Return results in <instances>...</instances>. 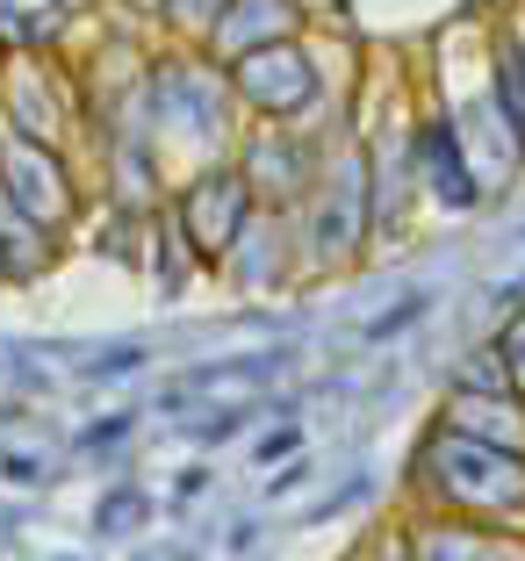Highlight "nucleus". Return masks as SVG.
I'll return each instance as SVG.
<instances>
[{
  "mask_svg": "<svg viewBox=\"0 0 525 561\" xmlns=\"http://www.w3.org/2000/svg\"><path fill=\"white\" fill-rule=\"evenodd\" d=\"M411 496L425 512L482 518V526H525V454L432 425L411 454Z\"/></svg>",
  "mask_w": 525,
  "mask_h": 561,
  "instance_id": "obj_1",
  "label": "nucleus"
},
{
  "mask_svg": "<svg viewBox=\"0 0 525 561\" xmlns=\"http://www.w3.org/2000/svg\"><path fill=\"white\" fill-rule=\"evenodd\" d=\"M296 238H303V274H345L375 245V187H367V145L331 137L317 181L296 202Z\"/></svg>",
  "mask_w": 525,
  "mask_h": 561,
  "instance_id": "obj_2",
  "label": "nucleus"
},
{
  "mask_svg": "<svg viewBox=\"0 0 525 561\" xmlns=\"http://www.w3.org/2000/svg\"><path fill=\"white\" fill-rule=\"evenodd\" d=\"M145 116H151V145L159 137H181L195 151H224L238 145V94H230L224 66H202V58H159L145 66Z\"/></svg>",
  "mask_w": 525,
  "mask_h": 561,
  "instance_id": "obj_3",
  "label": "nucleus"
},
{
  "mask_svg": "<svg viewBox=\"0 0 525 561\" xmlns=\"http://www.w3.org/2000/svg\"><path fill=\"white\" fill-rule=\"evenodd\" d=\"M252 209H260V195H252V181L238 173V159H202L195 173L181 181V195H173V231H181L187 260L195 266H224V252L238 245V231L252 224Z\"/></svg>",
  "mask_w": 525,
  "mask_h": 561,
  "instance_id": "obj_4",
  "label": "nucleus"
},
{
  "mask_svg": "<svg viewBox=\"0 0 525 561\" xmlns=\"http://www.w3.org/2000/svg\"><path fill=\"white\" fill-rule=\"evenodd\" d=\"M230 94L238 108L260 123H303L324 101V66H317V50L303 36H281V44H260L246 58H230Z\"/></svg>",
  "mask_w": 525,
  "mask_h": 561,
  "instance_id": "obj_5",
  "label": "nucleus"
},
{
  "mask_svg": "<svg viewBox=\"0 0 525 561\" xmlns=\"http://www.w3.org/2000/svg\"><path fill=\"white\" fill-rule=\"evenodd\" d=\"M0 202L22 209L30 224H44V231H66L72 209H80V181L58 159V145H36V137L0 123Z\"/></svg>",
  "mask_w": 525,
  "mask_h": 561,
  "instance_id": "obj_6",
  "label": "nucleus"
},
{
  "mask_svg": "<svg viewBox=\"0 0 525 561\" xmlns=\"http://www.w3.org/2000/svg\"><path fill=\"white\" fill-rule=\"evenodd\" d=\"M411 165H418V195L446 216L482 209V195H490L476 151H468V130H460L446 108H425V116L411 123Z\"/></svg>",
  "mask_w": 525,
  "mask_h": 561,
  "instance_id": "obj_7",
  "label": "nucleus"
},
{
  "mask_svg": "<svg viewBox=\"0 0 525 561\" xmlns=\"http://www.w3.org/2000/svg\"><path fill=\"white\" fill-rule=\"evenodd\" d=\"M317 165H324V151L303 123H260L252 137H238V173L252 181L266 209H296L303 187L317 181Z\"/></svg>",
  "mask_w": 525,
  "mask_h": 561,
  "instance_id": "obj_8",
  "label": "nucleus"
},
{
  "mask_svg": "<svg viewBox=\"0 0 525 561\" xmlns=\"http://www.w3.org/2000/svg\"><path fill=\"white\" fill-rule=\"evenodd\" d=\"M216 274L238 288V296H281L288 280L303 274V238H296V209H252V224L238 231V245L224 252Z\"/></svg>",
  "mask_w": 525,
  "mask_h": 561,
  "instance_id": "obj_9",
  "label": "nucleus"
},
{
  "mask_svg": "<svg viewBox=\"0 0 525 561\" xmlns=\"http://www.w3.org/2000/svg\"><path fill=\"white\" fill-rule=\"evenodd\" d=\"M403 547H411V561H525V526H482V518L418 504L403 518Z\"/></svg>",
  "mask_w": 525,
  "mask_h": 561,
  "instance_id": "obj_10",
  "label": "nucleus"
},
{
  "mask_svg": "<svg viewBox=\"0 0 525 561\" xmlns=\"http://www.w3.org/2000/svg\"><path fill=\"white\" fill-rule=\"evenodd\" d=\"M288 360H296L288 346H274V353H230V360H202V367H187L173 389H159V411H187V397L260 403V397H266V381L288 375Z\"/></svg>",
  "mask_w": 525,
  "mask_h": 561,
  "instance_id": "obj_11",
  "label": "nucleus"
},
{
  "mask_svg": "<svg viewBox=\"0 0 525 561\" xmlns=\"http://www.w3.org/2000/svg\"><path fill=\"white\" fill-rule=\"evenodd\" d=\"M440 425L525 454V397L518 389H446L440 397Z\"/></svg>",
  "mask_w": 525,
  "mask_h": 561,
  "instance_id": "obj_12",
  "label": "nucleus"
},
{
  "mask_svg": "<svg viewBox=\"0 0 525 561\" xmlns=\"http://www.w3.org/2000/svg\"><path fill=\"white\" fill-rule=\"evenodd\" d=\"M281 36H303L296 0H224V15L209 30V50H216V66H230V58H246L260 44H281Z\"/></svg>",
  "mask_w": 525,
  "mask_h": 561,
  "instance_id": "obj_13",
  "label": "nucleus"
},
{
  "mask_svg": "<svg viewBox=\"0 0 525 561\" xmlns=\"http://www.w3.org/2000/svg\"><path fill=\"white\" fill-rule=\"evenodd\" d=\"M0 123L36 137V145H58V137H66V101L50 94V80L36 66H15L8 87H0Z\"/></svg>",
  "mask_w": 525,
  "mask_h": 561,
  "instance_id": "obj_14",
  "label": "nucleus"
},
{
  "mask_svg": "<svg viewBox=\"0 0 525 561\" xmlns=\"http://www.w3.org/2000/svg\"><path fill=\"white\" fill-rule=\"evenodd\" d=\"M490 116L511 130V145H518V159H525V30H504L490 44Z\"/></svg>",
  "mask_w": 525,
  "mask_h": 561,
  "instance_id": "obj_15",
  "label": "nucleus"
},
{
  "mask_svg": "<svg viewBox=\"0 0 525 561\" xmlns=\"http://www.w3.org/2000/svg\"><path fill=\"white\" fill-rule=\"evenodd\" d=\"M50 238H58V231H44V224H30L22 209L0 202V274H8V280L44 274V266H50Z\"/></svg>",
  "mask_w": 525,
  "mask_h": 561,
  "instance_id": "obj_16",
  "label": "nucleus"
},
{
  "mask_svg": "<svg viewBox=\"0 0 525 561\" xmlns=\"http://www.w3.org/2000/svg\"><path fill=\"white\" fill-rule=\"evenodd\" d=\"M87 526H94V540H130L137 526H151V490H137V482L101 490L94 512H87Z\"/></svg>",
  "mask_w": 525,
  "mask_h": 561,
  "instance_id": "obj_17",
  "label": "nucleus"
},
{
  "mask_svg": "<svg viewBox=\"0 0 525 561\" xmlns=\"http://www.w3.org/2000/svg\"><path fill=\"white\" fill-rule=\"evenodd\" d=\"M260 425V403H209V417H187V446H230V439H246V432Z\"/></svg>",
  "mask_w": 525,
  "mask_h": 561,
  "instance_id": "obj_18",
  "label": "nucleus"
},
{
  "mask_svg": "<svg viewBox=\"0 0 525 561\" xmlns=\"http://www.w3.org/2000/svg\"><path fill=\"white\" fill-rule=\"evenodd\" d=\"M130 432H137V417L115 411V417H101V425H80V432H72V454H80V461H101V454H115Z\"/></svg>",
  "mask_w": 525,
  "mask_h": 561,
  "instance_id": "obj_19",
  "label": "nucleus"
},
{
  "mask_svg": "<svg viewBox=\"0 0 525 561\" xmlns=\"http://www.w3.org/2000/svg\"><path fill=\"white\" fill-rule=\"evenodd\" d=\"M446 389H511V367L497 360V346H476L454 375H446Z\"/></svg>",
  "mask_w": 525,
  "mask_h": 561,
  "instance_id": "obj_20",
  "label": "nucleus"
},
{
  "mask_svg": "<svg viewBox=\"0 0 525 561\" xmlns=\"http://www.w3.org/2000/svg\"><path fill=\"white\" fill-rule=\"evenodd\" d=\"M216 15H224V0H159V22H166V30H181V36H202V44H209Z\"/></svg>",
  "mask_w": 525,
  "mask_h": 561,
  "instance_id": "obj_21",
  "label": "nucleus"
},
{
  "mask_svg": "<svg viewBox=\"0 0 525 561\" xmlns=\"http://www.w3.org/2000/svg\"><path fill=\"white\" fill-rule=\"evenodd\" d=\"M490 346H497V360L511 367V389L525 397V302H511V310H504V324H497Z\"/></svg>",
  "mask_w": 525,
  "mask_h": 561,
  "instance_id": "obj_22",
  "label": "nucleus"
},
{
  "mask_svg": "<svg viewBox=\"0 0 525 561\" xmlns=\"http://www.w3.org/2000/svg\"><path fill=\"white\" fill-rule=\"evenodd\" d=\"M0 476L15 482V490H44V482L58 476V468H50L44 446H8V454H0Z\"/></svg>",
  "mask_w": 525,
  "mask_h": 561,
  "instance_id": "obj_23",
  "label": "nucleus"
},
{
  "mask_svg": "<svg viewBox=\"0 0 525 561\" xmlns=\"http://www.w3.org/2000/svg\"><path fill=\"white\" fill-rule=\"evenodd\" d=\"M425 310H432V302H425V296H403V302H396V310H381V317H367V324H361V339H367V346H389L396 331H411V324H418V317H425Z\"/></svg>",
  "mask_w": 525,
  "mask_h": 561,
  "instance_id": "obj_24",
  "label": "nucleus"
},
{
  "mask_svg": "<svg viewBox=\"0 0 525 561\" xmlns=\"http://www.w3.org/2000/svg\"><path fill=\"white\" fill-rule=\"evenodd\" d=\"M145 360H151L145 346H109V353H87L80 375H87V381H123V375H137Z\"/></svg>",
  "mask_w": 525,
  "mask_h": 561,
  "instance_id": "obj_25",
  "label": "nucleus"
},
{
  "mask_svg": "<svg viewBox=\"0 0 525 561\" xmlns=\"http://www.w3.org/2000/svg\"><path fill=\"white\" fill-rule=\"evenodd\" d=\"M288 454H303V425H296V417H281L274 432H260V439H252V461H260V468H281Z\"/></svg>",
  "mask_w": 525,
  "mask_h": 561,
  "instance_id": "obj_26",
  "label": "nucleus"
},
{
  "mask_svg": "<svg viewBox=\"0 0 525 561\" xmlns=\"http://www.w3.org/2000/svg\"><path fill=\"white\" fill-rule=\"evenodd\" d=\"M310 476H317V468H310V454H288V461H281V476L266 482V504H281V496H296Z\"/></svg>",
  "mask_w": 525,
  "mask_h": 561,
  "instance_id": "obj_27",
  "label": "nucleus"
},
{
  "mask_svg": "<svg viewBox=\"0 0 525 561\" xmlns=\"http://www.w3.org/2000/svg\"><path fill=\"white\" fill-rule=\"evenodd\" d=\"M361 561H411V547H403V526L375 533V540H367V554H361Z\"/></svg>",
  "mask_w": 525,
  "mask_h": 561,
  "instance_id": "obj_28",
  "label": "nucleus"
},
{
  "mask_svg": "<svg viewBox=\"0 0 525 561\" xmlns=\"http://www.w3.org/2000/svg\"><path fill=\"white\" fill-rule=\"evenodd\" d=\"M202 490H209V468H187V476L173 482V496H181V504H187V496H202Z\"/></svg>",
  "mask_w": 525,
  "mask_h": 561,
  "instance_id": "obj_29",
  "label": "nucleus"
},
{
  "mask_svg": "<svg viewBox=\"0 0 525 561\" xmlns=\"http://www.w3.org/2000/svg\"><path fill=\"white\" fill-rule=\"evenodd\" d=\"M50 561H80V554H50Z\"/></svg>",
  "mask_w": 525,
  "mask_h": 561,
  "instance_id": "obj_30",
  "label": "nucleus"
},
{
  "mask_svg": "<svg viewBox=\"0 0 525 561\" xmlns=\"http://www.w3.org/2000/svg\"><path fill=\"white\" fill-rule=\"evenodd\" d=\"M166 561H187V554H166Z\"/></svg>",
  "mask_w": 525,
  "mask_h": 561,
  "instance_id": "obj_31",
  "label": "nucleus"
},
{
  "mask_svg": "<svg viewBox=\"0 0 525 561\" xmlns=\"http://www.w3.org/2000/svg\"><path fill=\"white\" fill-rule=\"evenodd\" d=\"M518 245H525V224H518Z\"/></svg>",
  "mask_w": 525,
  "mask_h": 561,
  "instance_id": "obj_32",
  "label": "nucleus"
},
{
  "mask_svg": "<svg viewBox=\"0 0 525 561\" xmlns=\"http://www.w3.org/2000/svg\"><path fill=\"white\" fill-rule=\"evenodd\" d=\"M0 280H8V274H0Z\"/></svg>",
  "mask_w": 525,
  "mask_h": 561,
  "instance_id": "obj_33",
  "label": "nucleus"
}]
</instances>
